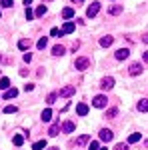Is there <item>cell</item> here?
Returning a JSON list of instances; mask_svg holds the SVG:
<instances>
[{
  "label": "cell",
  "instance_id": "41",
  "mask_svg": "<svg viewBox=\"0 0 148 150\" xmlns=\"http://www.w3.org/2000/svg\"><path fill=\"white\" fill-rule=\"evenodd\" d=\"M30 2H32V0H24V4H26V6H28V4H30Z\"/></svg>",
  "mask_w": 148,
  "mask_h": 150
},
{
  "label": "cell",
  "instance_id": "28",
  "mask_svg": "<svg viewBox=\"0 0 148 150\" xmlns=\"http://www.w3.org/2000/svg\"><path fill=\"white\" fill-rule=\"evenodd\" d=\"M116 114H118V110H116V108H110V110H106V118H114Z\"/></svg>",
  "mask_w": 148,
  "mask_h": 150
},
{
  "label": "cell",
  "instance_id": "32",
  "mask_svg": "<svg viewBox=\"0 0 148 150\" xmlns=\"http://www.w3.org/2000/svg\"><path fill=\"white\" fill-rule=\"evenodd\" d=\"M54 100H56V94H48L46 102H48V104H54Z\"/></svg>",
  "mask_w": 148,
  "mask_h": 150
},
{
  "label": "cell",
  "instance_id": "14",
  "mask_svg": "<svg viewBox=\"0 0 148 150\" xmlns=\"http://www.w3.org/2000/svg\"><path fill=\"white\" fill-rule=\"evenodd\" d=\"M64 52H66V48L62 46V44H56V46L52 48V54H54V56H62Z\"/></svg>",
  "mask_w": 148,
  "mask_h": 150
},
{
  "label": "cell",
  "instance_id": "35",
  "mask_svg": "<svg viewBox=\"0 0 148 150\" xmlns=\"http://www.w3.org/2000/svg\"><path fill=\"white\" fill-rule=\"evenodd\" d=\"M32 16H34V12L30 10V8H28V10H26V18H28V20H30V18H32Z\"/></svg>",
  "mask_w": 148,
  "mask_h": 150
},
{
  "label": "cell",
  "instance_id": "44",
  "mask_svg": "<svg viewBox=\"0 0 148 150\" xmlns=\"http://www.w3.org/2000/svg\"><path fill=\"white\" fill-rule=\"evenodd\" d=\"M146 146H148V140H146Z\"/></svg>",
  "mask_w": 148,
  "mask_h": 150
},
{
  "label": "cell",
  "instance_id": "22",
  "mask_svg": "<svg viewBox=\"0 0 148 150\" xmlns=\"http://www.w3.org/2000/svg\"><path fill=\"white\" fill-rule=\"evenodd\" d=\"M58 132H60V126H58V124L50 126V130H48V134H50V136H58Z\"/></svg>",
  "mask_w": 148,
  "mask_h": 150
},
{
  "label": "cell",
  "instance_id": "16",
  "mask_svg": "<svg viewBox=\"0 0 148 150\" xmlns=\"http://www.w3.org/2000/svg\"><path fill=\"white\" fill-rule=\"evenodd\" d=\"M72 16H74V8H64V10H62V18L68 20V18H72Z\"/></svg>",
  "mask_w": 148,
  "mask_h": 150
},
{
  "label": "cell",
  "instance_id": "27",
  "mask_svg": "<svg viewBox=\"0 0 148 150\" xmlns=\"http://www.w3.org/2000/svg\"><path fill=\"white\" fill-rule=\"evenodd\" d=\"M0 88H4V90L10 88V80H8V78H2V80H0Z\"/></svg>",
  "mask_w": 148,
  "mask_h": 150
},
{
  "label": "cell",
  "instance_id": "19",
  "mask_svg": "<svg viewBox=\"0 0 148 150\" xmlns=\"http://www.w3.org/2000/svg\"><path fill=\"white\" fill-rule=\"evenodd\" d=\"M12 142H14V146H22V144H24V136H22V134H16Z\"/></svg>",
  "mask_w": 148,
  "mask_h": 150
},
{
  "label": "cell",
  "instance_id": "24",
  "mask_svg": "<svg viewBox=\"0 0 148 150\" xmlns=\"http://www.w3.org/2000/svg\"><path fill=\"white\" fill-rule=\"evenodd\" d=\"M44 14H46V6H44V4H40V6L36 8V16H44Z\"/></svg>",
  "mask_w": 148,
  "mask_h": 150
},
{
  "label": "cell",
  "instance_id": "45",
  "mask_svg": "<svg viewBox=\"0 0 148 150\" xmlns=\"http://www.w3.org/2000/svg\"><path fill=\"white\" fill-rule=\"evenodd\" d=\"M0 16H2V14H0Z\"/></svg>",
  "mask_w": 148,
  "mask_h": 150
},
{
  "label": "cell",
  "instance_id": "2",
  "mask_svg": "<svg viewBox=\"0 0 148 150\" xmlns=\"http://www.w3.org/2000/svg\"><path fill=\"white\" fill-rule=\"evenodd\" d=\"M98 10H100V4H98V2H92L90 6H88V10H86V16H88V18H94V16L98 14Z\"/></svg>",
  "mask_w": 148,
  "mask_h": 150
},
{
  "label": "cell",
  "instance_id": "31",
  "mask_svg": "<svg viewBox=\"0 0 148 150\" xmlns=\"http://www.w3.org/2000/svg\"><path fill=\"white\" fill-rule=\"evenodd\" d=\"M88 150H98V142H96V140H92L90 144H88Z\"/></svg>",
  "mask_w": 148,
  "mask_h": 150
},
{
  "label": "cell",
  "instance_id": "7",
  "mask_svg": "<svg viewBox=\"0 0 148 150\" xmlns=\"http://www.w3.org/2000/svg\"><path fill=\"white\" fill-rule=\"evenodd\" d=\"M114 56H116V60H126V58L130 56V50L128 48H120V50H116Z\"/></svg>",
  "mask_w": 148,
  "mask_h": 150
},
{
  "label": "cell",
  "instance_id": "9",
  "mask_svg": "<svg viewBox=\"0 0 148 150\" xmlns=\"http://www.w3.org/2000/svg\"><path fill=\"white\" fill-rule=\"evenodd\" d=\"M74 122H70V120H66V122H64V124H62V132H64V134H70V132H74Z\"/></svg>",
  "mask_w": 148,
  "mask_h": 150
},
{
  "label": "cell",
  "instance_id": "43",
  "mask_svg": "<svg viewBox=\"0 0 148 150\" xmlns=\"http://www.w3.org/2000/svg\"><path fill=\"white\" fill-rule=\"evenodd\" d=\"M98 150H108V148H98Z\"/></svg>",
  "mask_w": 148,
  "mask_h": 150
},
{
  "label": "cell",
  "instance_id": "5",
  "mask_svg": "<svg viewBox=\"0 0 148 150\" xmlns=\"http://www.w3.org/2000/svg\"><path fill=\"white\" fill-rule=\"evenodd\" d=\"M92 104H94L96 108H104V106L108 104V98H106V96H96V98L92 100Z\"/></svg>",
  "mask_w": 148,
  "mask_h": 150
},
{
  "label": "cell",
  "instance_id": "26",
  "mask_svg": "<svg viewBox=\"0 0 148 150\" xmlns=\"http://www.w3.org/2000/svg\"><path fill=\"white\" fill-rule=\"evenodd\" d=\"M88 140H90V136H88V134H82V136H80V138L76 140V144H86Z\"/></svg>",
  "mask_w": 148,
  "mask_h": 150
},
{
  "label": "cell",
  "instance_id": "38",
  "mask_svg": "<svg viewBox=\"0 0 148 150\" xmlns=\"http://www.w3.org/2000/svg\"><path fill=\"white\" fill-rule=\"evenodd\" d=\"M142 40H144V42L148 44V34H144V36H142Z\"/></svg>",
  "mask_w": 148,
  "mask_h": 150
},
{
  "label": "cell",
  "instance_id": "6",
  "mask_svg": "<svg viewBox=\"0 0 148 150\" xmlns=\"http://www.w3.org/2000/svg\"><path fill=\"white\" fill-rule=\"evenodd\" d=\"M74 28H76V24H74V22H64L62 30H60V36H62V34H70V32H74Z\"/></svg>",
  "mask_w": 148,
  "mask_h": 150
},
{
  "label": "cell",
  "instance_id": "3",
  "mask_svg": "<svg viewBox=\"0 0 148 150\" xmlns=\"http://www.w3.org/2000/svg\"><path fill=\"white\" fill-rule=\"evenodd\" d=\"M112 138H114L112 130H108V128H102V130H100V140H102V142H110Z\"/></svg>",
  "mask_w": 148,
  "mask_h": 150
},
{
  "label": "cell",
  "instance_id": "25",
  "mask_svg": "<svg viewBox=\"0 0 148 150\" xmlns=\"http://www.w3.org/2000/svg\"><path fill=\"white\" fill-rule=\"evenodd\" d=\"M46 44H48V40H46V38H40L36 46H38V50H44V48H46Z\"/></svg>",
  "mask_w": 148,
  "mask_h": 150
},
{
  "label": "cell",
  "instance_id": "11",
  "mask_svg": "<svg viewBox=\"0 0 148 150\" xmlns=\"http://www.w3.org/2000/svg\"><path fill=\"white\" fill-rule=\"evenodd\" d=\"M112 42H114V38H112V36H104V38H100V46H102V48L112 46Z\"/></svg>",
  "mask_w": 148,
  "mask_h": 150
},
{
  "label": "cell",
  "instance_id": "17",
  "mask_svg": "<svg viewBox=\"0 0 148 150\" xmlns=\"http://www.w3.org/2000/svg\"><path fill=\"white\" fill-rule=\"evenodd\" d=\"M138 110H140V112H148V100L146 98L138 102Z\"/></svg>",
  "mask_w": 148,
  "mask_h": 150
},
{
  "label": "cell",
  "instance_id": "37",
  "mask_svg": "<svg viewBox=\"0 0 148 150\" xmlns=\"http://www.w3.org/2000/svg\"><path fill=\"white\" fill-rule=\"evenodd\" d=\"M32 60V54H24V62H30Z\"/></svg>",
  "mask_w": 148,
  "mask_h": 150
},
{
  "label": "cell",
  "instance_id": "8",
  "mask_svg": "<svg viewBox=\"0 0 148 150\" xmlns=\"http://www.w3.org/2000/svg\"><path fill=\"white\" fill-rule=\"evenodd\" d=\"M112 86H114V78L112 76H108V78H104V80L100 82V88H102V90H110Z\"/></svg>",
  "mask_w": 148,
  "mask_h": 150
},
{
  "label": "cell",
  "instance_id": "12",
  "mask_svg": "<svg viewBox=\"0 0 148 150\" xmlns=\"http://www.w3.org/2000/svg\"><path fill=\"white\" fill-rule=\"evenodd\" d=\"M122 6H118V4H114V6H110L108 8V14H112V16H118V14H122Z\"/></svg>",
  "mask_w": 148,
  "mask_h": 150
},
{
  "label": "cell",
  "instance_id": "36",
  "mask_svg": "<svg viewBox=\"0 0 148 150\" xmlns=\"http://www.w3.org/2000/svg\"><path fill=\"white\" fill-rule=\"evenodd\" d=\"M50 34H52V36H58V34H60V30H58V28H52V30H50Z\"/></svg>",
  "mask_w": 148,
  "mask_h": 150
},
{
  "label": "cell",
  "instance_id": "39",
  "mask_svg": "<svg viewBox=\"0 0 148 150\" xmlns=\"http://www.w3.org/2000/svg\"><path fill=\"white\" fill-rule=\"evenodd\" d=\"M144 62H148V50L144 52Z\"/></svg>",
  "mask_w": 148,
  "mask_h": 150
},
{
  "label": "cell",
  "instance_id": "20",
  "mask_svg": "<svg viewBox=\"0 0 148 150\" xmlns=\"http://www.w3.org/2000/svg\"><path fill=\"white\" fill-rule=\"evenodd\" d=\"M42 120H44V122L52 120V110H50V108H46L44 112H42Z\"/></svg>",
  "mask_w": 148,
  "mask_h": 150
},
{
  "label": "cell",
  "instance_id": "18",
  "mask_svg": "<svg viewBox=\"0 0 148 150\" xmlns=\"http://www.w3.org/2000/svg\"><path fill=\"white\" fill-rule=\"evenodd\" d=\"M42 148H46V140H38L32 144V150H42Z\"/></svg>",
  "mask_w": 148,
  "mask_h": 150
},
{
  "label": "cell",
  "instance_id": "42",
  "mask_svg": "<svg viewBox=\"0 0 148 150\" xmlns=\"http://www.w3.org/2000/svg\"><path fill=\"white\" fill-rule=\"evenodd\" d=\"M50 150H60V148H50Z\"/></svg>",
  "mask_w": 148,
  "mask_h": 150
},
{
  "label": "cell",
  "instance_id": "34",
  "mask_svg": "<svg viewBox=\"0 0 148 150\" xmlns=\"http://www.w3.org/2000/svg\"><path fill=\"white\" fill-rule=\"evenodd\" d=\"M24 90H26V92H30V90H34V84H26V86H24Z\"/></svg>",
  "mask_w": 148,
  "mask_h": 150
},
{
  "label": "cell",
  "instance_id": "21",
  "mask_svg": "<svg viewBox=\"0 0 148 150\" xmlns=\"http://www.w3.org/2000/svg\"><path fill=\"white\" fill-rule=\"evenodd\" d=\"M18 48H20V50H26V48H30V40H26V38H22V40L18 42Z\"/></svg>",
  "mask_w": 148,
  "mask_h": 150
},
{
  "label": "cell",
  "instance_id": "30",
  "mask_svg": "<svg viewBox=\"0 0 148 150\" xmlns=\"http://www.w3.org/2000/svg\"><path fill=\"white\" fill-rule=\"evenodd\" d=\"M4 112H6V114H14V112H16V106H6Z\"/></svg>",
  "mask_w": 148,
  "mask_h": 150
},
{
  "label": "cell",
  "instance_id": "40",
  "mask_svg": "<svg viewBox=\"0 0 148 150\" xmlns=\"http://www.w3.org/2000/svg\"><path fill=\"white\" fill-rule=\"evenodd\" d=\"M72 2H74V4H82L84 0H72Z\"/></svg>",
  "mask_w": 148,
  "mask_h": 150
},
{
  "label": "cell",
  "instance_id": "4",
  "mask_svg": "<svg viewBox=\"0 0 148 150\" xmlns=\"http://www.w3.org/2000/svg\"><path fill=\"white\" fill-rule=\"evenodd\" d=\"M140 72H142V64H138V62L130 64V68H128V74H130V76H138Z\"/></svg>",
  "mask_w": 148,
  "mask_h": 150
},
{
  "label": "cell",
  "instance_id": "33",
  "mask_svg": "<svg viewBox=\"0 0 148 150\" xmlns=\"http://www.w3.org/2000/svg\"><path fill=\"white\" fill-rule=\"evenodd\" d=\"M114 150H128V144H116Z\"/></svg>",
  "mask_w": 148,
  "mask_h": 150
},
{
  "label": "cell",
  "instance_id": "29",
  "mask_svg": "<svg viewBox=\"0 0 148 150\" xmlns=\"http://www.w3.org/2000/svg\"><path fill=\"white\" fill-rule=\"evenodd\" d=\"M0 4H2L4 8H12V6H14V2H12V0H0Z\"/></svg>",
  "mask_w": 148,
  "mask_h": 150
},
{
  "label": "cell",
  "instance_id": "1",
  "mask_svg": "<svg viewBox=\"0 0 148 150\" xmlns=\"http://www.w3.org/2000/svg\"><path fill=\"white\" fill-rule=\"evenodd\" d=\"M74 66H76V70H86L88 66H90V58H86V56H80V58H76Z\"/></svg>",
  "mask_w": 148,
  "mask_h": 150
},
{
  "label": "cell",
  "instance_id": "10",
  "mask_svg": "<svg viewBox=\"0 0 148 150\" xmlns=\"http://www.w3.org/2000/svg\"><path fill=\"white\" fill-rule=\"evenodd\" d=\"M74 92H76L74 86H64V88H60V96H72Z\"/></svg>",
  "mask_w": 148,
  "mask_h": 150
},
{
  "label": "cell",
  "instance_id": "23",
  "mask_svg": "<svg viewBox=\"0 0 148 150\" xmlns=\"http://www.w3.org/2000/svg\"><path fill=\"white\" fill-rule=\"evenodd\" d=\"M138 140H140V134L134 132V134H130V136H128V144H134V142H138Z\"/></svg>",
  "mask_w": 148,
  "mask_h": 150
},
{
  "label": "cell",
  "instance_id": "13",
  "mask_svg": "<svg viewBox=\"0 0 148 150\" xmlns=\"http://www.w3.org/2000/svg\"><path fill=\"white\" fill-rule=\"evenodd\" d=\"M76 112H78V116H86L88 114V106H86L84 102H80L78 106H76Z\"/></svg>",
  "mask_w": 148,
  "mask_h": 150
},
{
  "label": "cell",
  "instance_id": "15",
  "mask_svg": "<svg viewBox=\"0 0 148 150\" xmlns=\"http://www.w3.org/2000/svg\"><path fill=\"white\" fill-rule=\"evenodd\" d=\"M16 96H18V90H16V88H6V94H4V98H6V100L16 98Z\"/></svg>",
  "mask_w": 148,
  "mask_h": 150
}]
</instances>
